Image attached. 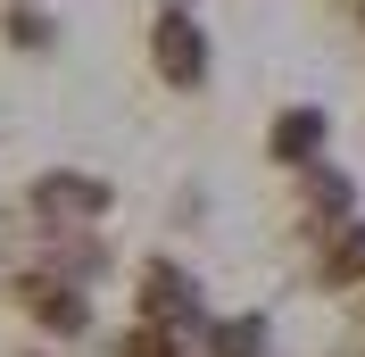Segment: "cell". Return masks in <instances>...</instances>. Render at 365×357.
Wrapping results in <instances>:
<instances>
[{
    "label": "cell",
    "mask_w": 365,
    "mask_h": 357,
    "mask_svg": "<svg viewBox=\"0 0 365 357\" xmlns=\"http://www.w3.org/2000/svg\"><path fill=\"white\" fill-rule=\"evenodd\" d=\"M158 75H166V84H182V91L207 75V34L182 17V9H166V17H158Z\"/></svg>",
    "instance_id": "6da1fadb"
},
{
    "label": "cell",
    "mask_w": 365,
    "mask_h": 357,
    "mask_svg": "<svg viewBox=\"0 0 365 357\" xmlns=\"http://www.w3.org/2000/svg\"><path fill=\"white\" fill-rule=\"evenodd\" d=\"M34 208L58 216V224H91L100 208H108V191H100L91 175H42V183H34Z\"/></svg>",
    "instance_id": "7a4b0ae2"
},
{
    "label": "cell",
    "mask_w": 365,
    "mask_h": 357,
    "mask_svg": "<svg viewBox=\"0 0 365 357\" xmlns=\"http://www.w3.org/2000/svg\"><path fill=\"white\" fill-rule=\"evenodd\" d=\"M141 283H150V291H141V308H150V324H166V333H175V324H200V291L182 283L175 266H150Z\"/></svg>",
    "instance_id": "3957f363"
},
{
    "label": "cell",
    "mask_w": 365,
    "mask_h": 357,
    "mask_svg": "<svg viewBox=\"0 0 365 357\" xmlns=\"http://www.w3.org/2000/svg\"><path fill=\"white\" fill-rule=\"evenodd\" d=\"M324 134H332V125H324V109H291L282 125H274V141H266V150L282 158V166H316Z\"/></svg>",
    "instance_id": "277c9868"
},
{
    "label": "cell",
    "mask_w": 365,
    "mask_h": 357,
    "mask_svg": "<svg viewBox=\"0 0 365 357\" xmlns=\"http://www.w3.org/2000/svg\"><path fill=\"white\" fill-rule=\"evenodd\" d=\"M25 308L42 316L50 333H83V324H91V308H83V291H67V283H25Z\"/></svg>",
    "instance_id": "5b68a950"
},
{
    "label": "cell",
    "mask_w": 365,
    "mask_h": 357,
    "mask_svg": "<svg viewBox=\"0 0 365 357\" xmlns=\"http://www.w3.org/2000/svg\"><path fill=\"white\" fill-rule=\"evenodd\" d=\"M324 283H365V216H349L341 241L324 249Z\"/></svg>",
    "instance_id": "8992f818"
},
{
    "label": "cell",
    "mask_w": 365,
    "mask_h": 357,
    "mask_svg": "<svg viewBox=\"0 0 365 357\" xmlns=\"http://www.w3.org/2000/svg\"><path fill=\"white\" fill-rule=\"evenodd\" d=\"M207 357H266V324H257V316L216 324V333H207Z\"/></svg>",
    "instance_id": "52a82bcc"
},
{
    "label": "cell",
    "mask_w": 365,
    "mask_h": 357,
    "mask_svg": "<svg viewBox=\"0 0 365 357\" xmlns=\"http://www.w3.org/2000/svg\"><path fill=\"white\" fill-rule=\"evenodd\" d=\"M175 349H182V341L166 333V324H141V333H125V341H116V357H175Z\"/></svg>",
    "instance_id": "ba28073f"
},
{
    "label": "cell",
    "mask_w": 365,
    "mask_h": 357,
    "mask_svg": "<svg viewBox=\"0 0 365 357\" xmlns=\"http://www.w3.org/2000/svg\"><path fill=\"white\" fill-rule=\"evenodd\" d=\"M9 34H17V42H25V50H34V42H50V25H42V17H34V9H17V17H9Z\"/></svg>",
    "instance_id": "9c48e42d"
}]
</instances>
